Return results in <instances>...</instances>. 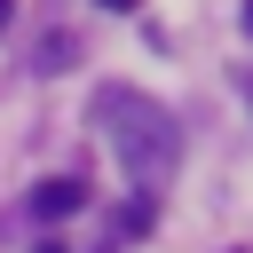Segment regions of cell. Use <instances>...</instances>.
Wrapping results in <instances>:
<instances>
[{
  "instance_id": "cell-1",
  "label": "cell",
  "mask_w": 253,
  "mask_h": 253,
  "mask_svg": "<svg viewBox=\"0 0 253 253\" xmlns=\"http://www.w3.org/2000/svg\"><path fill=\"white\" fill-rule=\"evenodd\" d=\"M95 126H103V150L119 158V174L134 190H166L174 166H182V126L166 103H150L142 87H103L95 95Z\"/></svg>"
},
{
  "instance_id": "cell-2",
  "label": "cell",
  "mask_w": 253,
  "mask_h": 253,
  "mask_svg": "<svg viewBox=\"0 0 253 253\" xmlns=\"http://www.w3.org/2000/svg\"><path fill=\"white\" fill-rule=\"evenodd\" d=\"M79 206H87V190H79L71 174H47V182L32 190V213H40V221H63V213H79Z\"/></svg>"
},
{
  "instance_id": "cell-3",
  "label": "cell",
  "mask_w": 253,
  "mask_h": 253,
  "mask_svg": "<svg viewBox=\"0 0 253 253\" xmlns=\"http://www.w3.org/2000/svg\"><path fill=\"white\" fill-rule=\"evenodd\" d=\"M71 55H79V47H71V40H63V32H55V40H40V55H32V71H63V63H71Z\"/></svg>"
},
{
  "instance_id": "cell-4",
  "label": "cell",
  "mask_w": 253,
  "mask_h": 253,
  "mask_svg": "<svg viewBox=\"0 0 253 253\" xmlns=\"http://www.w3.org/2000/svg\"><path fill=\"white\" fill-rule=\"evenodd\" d=\"M32 253H71V245H63V237H47V245H32Z\"/></svg>"
},
{
  "instance_id": "cell-5",
  "label": "cell",
  "mask_w": 253,
  "mask_h": 253,
  "mask_svg": "<svg viewBox=\"0 0 253 253\" xmlns=\"http://www.w3.org/2000/svg\"><path fill=\"white\" fill-rule=\"evenodd\" d=\"M8 24H16V0H0V32H8Z\"/></svg>"
},
{
  "instance_id": "cell-6",
  "label": "cell",
  "mask_w": 253,
  "mask_h": 253,
  "mask_svg": "<svg viewBox=\"0 0 253 253\" xmlns=\"http://www.w3.org/2000/svg\"><path fill=\"white\" fill-rule=\"evenodd\" d=\"M103 8H134V0H103Z\"/></svg>"
},
{
  "instance_id": "cell-7",
  "label": "cell",
  "mask_w": 253,
  "mask_h": 253,
  "mask_svg": "<svg viewBox=\"0 0 253 253\" xmlns=\"http://www.w3.org/2000/svg\"><path fill=\"white\" fill-rule=\"evenodd\" d=\"M245 32H253V0H245Z\"/></svg>"
},
{
  "instance_id": "cell-8",
  "label": "cell",
  "mask_w": 253,
  "mask_h": 253,
  "mask_svg": "<svg viewBox=\"0 0 253 253\" xmlns=\"http://www.w3.org/2000/svg\"><path fill=\"white\" fill-rule=\"evenodd\" d=\"M245 103H253V71H245Z\"/></svg>"
}]
</instances>
